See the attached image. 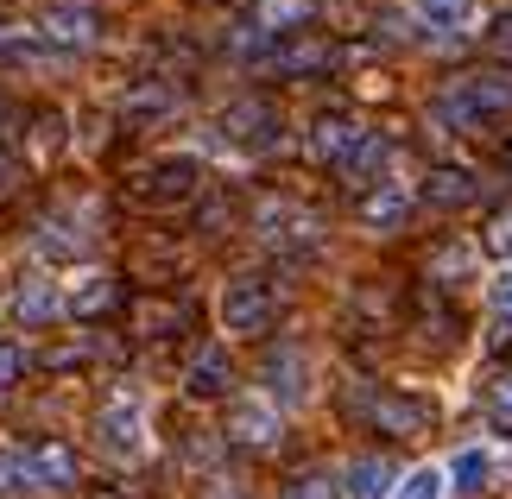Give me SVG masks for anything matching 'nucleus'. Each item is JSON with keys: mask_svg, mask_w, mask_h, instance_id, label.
<instances>
[{"mask_svg": "<svg viewBox=\"0 0 512 499\" xmlns=\"http://www.w3.org/2000/svg\"><path fill=\"white\" fill-rule=\"evenodd\" d=\"M494 114H512V76H500V70L462 76L456 89L437 95V121H449V127H481Z\"/></svg>", "mask_w": 512, "mask_h": 499, "instance_id": "obj_1", "label": "nucleus"}, {"mask_svg": "<svg viewBox=\"0 0 512 499\" xmlns=\"http://www.w3.org/2000/svg\"><path fill=\"white\" fill-rule=\"evenodd\" d=\"M386 165H392V139L386 133H361V146L342 158V177H348V184H361V190H373L386 177Z\"/></svg>", "mask_w": 512, "mask_h": 499, "instance_id": "obj_16", "label": "nucleus"}, {"mask_svg": "<svg viewBox=\"0 0 512 499\" xmlns=\"http://www.w3.org/2000/svg\"><path fill=\"white\" fill-rule=\"evenodd\" d=\"M19 367H26V354H19L13 342H0V392H7L13 379H19Z\"/></svg>", "mask_w": 512, "mask_h": 499, "instance_id": "obj_26", "label": "nucleus"}, {"mask_svg": "<svg viewBox=\"0 0 512 499\" xmlns=\"http://www.w3.org/2000/svg\"><path fill=\"white\" fill-rule=\"evenodd\" d=\"M443 474H449V493L475 499V493L494 487V449H487V443H462V449L443 462Z\"/></svg>", "mask_w": 512, "mask_h": 499, "instance_id": "obj_9", "label": "nucleus"}, {"mask_svg": "<svg viewBox=\"0 0 512 499\" xmlns=\"http://www.w3.org/2000/svg\"><path fill=\"white\" fill-rule=\"evenodd\" d=\"M405 215H411V196L405 190H373L367 203H361V228L392 234V228H405Z\"/></svg>", "mask_w": 512, "mask_h": 499, "instance_id": "obj_19", "label": "nucleus"}, {"mask_svg": "<svg viewBox=\"0 0 512 499\" xmlns=\"http://www.w3.org/2000/svg\"><path fill=\"white\" fill-rule=\"evenodd\" d=\"M215 316H222L228 335H266L272 316H279V297H272V285L260 272H234L222 297H215Z\"/></svg>", "mask_w": 512, "mask_h": 499, "instance_id": "obj_2", "label": "nucleus"}, {"mask_svg": "<svg viewBox=\"0 0 512 499\" xmlns=\"http://www.w3.org/2000/svg\"><path fill=\"white\" fill-rule=\"evenodd\" d=\"M13 121H19V108H13V102H0V139H13Z\"/></svg>", "mask_w": 512, "mask_h": 499, "instance_id": "obj_30", "label": "nucleus"}, {"mask_svg": "<svg viewBox=\"0 0 512 499\" xmlns=\"http://www.w3.org/2000/svg\"><path fill=\"white\" fill-rule=\"evenodd\" d=\"M26 487H45V493H64L76 487V455L64 443H45V449H32L26 455Z\"/></svg>", "mask_w": 512, "mask_h": 499, "instance_id": "obj_14", "label": "nucleus"}, {"mask_svg": "<svg viewBox=\"0 0 512 499\" xmlns=\"http://www.w3.org/2000/svg\"><path fill=\"white\" fill-rule=\"evenodd\" d=\"M494 411H512V373L494 379Z\"/></svg>", "mask_w": 512, "mask_h": 499, "instance_id": "obj_29", "label": "nucleus"}, {"mask_svg": "<svg viewBox=\"0 0 512 499\" xmlns=\"http://www.w3.org/2000/svg\"><path fill=\"white\" fill-rule=\"evenodd\" d=\"M266 398H272V405H304V398H310V361H304V348L266 354Z\"/></svg>", "mask_w": 512, "mask_h": 499, "instance_id": "obj_8", "label": "nucleus"}, {"mask_svg": "<svg viewBox=\"0 0 512 499\" xmlns=\"http://www.w3.org/2000/svg\"><path fill=\"white\" fill-rule=\"evenodd\" d=\"M487 310H494L500 323H512V266L494 272V285H487Z\"/></svg>", "mask_w": 512, "mask_h": 499, "instance_id": "obj_24", "label": "nucleus"}, {"mask_svg": "<svg viewBox=\"0 0 512 499\" xmlns=\"http://www.w3.org/2000/svg\"><path fill=\"white\" fill-rule=\"evenodd\" d=\"M108 304H114V278H108V272H83V285L64 297L70 316H102Z\"/></svg>", "mask_w": 512, "mask_h": 499, "instance_id": "obj_22", "label": "nucleus"}, {"mask_svg": "<svg viewBox=\"0 0 512 499\" xmlns=\"http://www.w3.org/2000/svg\"><path fill=\"white\" fill-rule=\"evenodd\" d=\"M228 379H234L228 348H222V342H209V348H196V354H190L184 392H190V398H228Z\"/></svg>", "mask_w": 512, "mask_h": 499, "instance_id": "obj_12", "label": "nucleus"}, {"mask_svg": "<svg viewBox=\"0 0 512 499\" xmlns=\"http://www.w3.org/2000/svg\"><path fill=\"white\" fill-rule=\"evenodd\" d=\"M127 108H133V114H165V108H171V95H165V89H140Z\"/></svg>", "mask_w": 512, "mask_h": 499, "instance_id": "obj_27", "label": "nucleus"}, {"mask_svg": "<svg viewBox=\"0 0 512 499\" xmlns=\"http://www.w3.org/2000/svg\"><path fill=\"white\" fill-rule=\"evenodd\" d=\"M494 430H500V443H512V411H494Z\"/></svg>", "mask_w": 512, "mask_h": 499, "instance_id": "obj_31", "label": "nucleus"}, {"mask_svg": "<svg viewBox=\"0 0 512 499\" xmlns=\"http://www.w3.org/2000/svg\"><path fill=\"white\" fill-rule=\"evenodd\" d=\"M367 417L380 430H392V436H418L430 424V405H424V398H405V392H373L367 398Z\"/></svg>", "mask_w": 512, "mask_h": 499, "instance_id": "obj_11", "label": "nucleus"}, {"mask_svg": "<svg viewBox=\"0 0 512 499\" xmlns=\"http://www.w3.org/2000/svg\"><path fill=\"white\" fill-rule=\"evenodd\" d=\"M475 196H481V177H475V171L443 165V171L424 177V203H430V209H468Z\"/></svg>", "mask_w": 512, "mask_h": 499, "instance_id": "obj_17", "label": "nucleus"}, {"mask_svg": "<svg viewBox=\"0 0 512 499\" xmlns=\"http://www.w3.org/2000/svg\"><path fill=\"white\" fill-rule=\"evenodd\" d=\"M222 133H228L241 152H272V146L285 139V121H279V108H272V102H260V95H241V102L222 108Z\"/></svg>", "mask_w": 512, "mask_h": 499, "instance_id": "obj_5", "label": "nucleus"}, {"mask_svg": "<svg viewBox=\"0 0 512 499\" xmlns=\"http://www.w3.org/2000/svg\"><path fill=\"white\" fill-rule=\"evenodd\" d=\"M228 436L241 449H272L279 443V405L260 392V398H234L228 405Z\"/></svg>", "mask_w": 512, "mask_h": 499, "instance_id": "obj_7", "label": "nucleus"}, {"mask_svg": "<svg viewBox=\"0 0 512 499\" xmlns=\"http://www.w3.org/2000/svg\"><path fill=\"white\" fill-rule=\"evenodd\" d=\"M19 487H26V455L0 449V493H19Z\"/></svg>", "mask_w": 512, "mask_h": 499, "instance_id": "obj_25", "label": "nucleus"}, {"mask_svg": "<svg viewBox=\"0 0 512 499\" xmlns=\"http://www.w3.org/2000/svg\"><path fill=\"white\" fill-rule=\"evenodd\" d=\"M361 133H367V127H354L348 114H317V121H310V158H323V165H342V158L361 146Z\"/></svg>", "mask_w": 512, "mask_h": 499, "instance_id": "obj_13", "label": "nucleus"}, {"mask_svg": "<svg viewBox=\"0 0 512 499\" xmlns=\"http://www.w3.org/2000/svg\"><path fill=\"white\" fill-rule=\"evenodd\" d=\"M323 64H336V51H329L323 38H304V45L272 51V70H285V76H310V70H323Z\"/></svg>", "mask_w": 512, "mask_h": 499, "instance_id": "obj_20", "label": "nucleus"}, {"mask_svg": "<svg viewBox=\"0 0 512 499\" xmlns=\"http://www.w3.org/2000/svg\"><path fill=\"white\" fill-rule=\"evenodd\" d=\"M392 499H449V474H443V462L405 468V474H399V487H392Z\"/></svg>", "mask_w": 512, "mask_h": 499, "instance_id": "obj_21", "label": "nucleus"}, {"mask_svg": "<svg viewBox=\"0 0 512 499\" xmlns=\"http://www.w3.org/2000/svg\"><path fill=\"white\" fill-rule=\"evenodd\" d=\"M487 247H494L500 259H512V215H500V222L487 228Z\"/></svg>", "mask_w": 512, "mask_h": 499, "instance_id": "obj_28", "label": "nucleus"}, {"mask_svg": "<svg viewBox=\"0 0 512 499\" xmlns=\"http://www.w3.org/2000/svg\"><path fill=\"white\" fill-rule=\"evenodd\" d=\"M95 436H102V449L114 455V462H140L146 455V405L140 392H114L102 417H95Z\"/></svg>", "mask_w": 512, "mask_h": 499, "instance_id": "obj_4", "label": "nucleus"}, {"mask_svg": "<svg viewBox=\"0 0 512 499\" xmlns=\"http://www.w3.org/2000/svg\"><path fill=\"white\" fill-rule=\"evenodd\" d=\"M13 316H19L26 329H45V323H57V316H64V291H57V278L32 272L26 285L13 291Z\"/></svg>", "mask_w": 512, "mask_h": 499, "instance_id": "obj_10", "label": "nucleus"}, {"mask_svg": "<svg viewBox=\"0 0 512 499\" xmlns=\"http://www.w3.org/2000/svg\"><path fill=\"white\" fill-rule=\"evenodd\" d=\"M38 32H45L51 51H76V45H95V38H102V13L83 7V0H57V7H45Z\"/></svg>", "mask_w": 512, "mask_h": 499, "instance_id": "obj_6", "label": "nucleus"}, {"mask_svg": "<svg viewBox=\"0 0 512 499\" xmlns=\"http://www.w3.org/2000/svg\"><path fill=\"white\" fill-rule=\"evenodd\" d=\"M392 487H399V468H392L386 455H361V462H348V474H342L348 499H392Z\"/></svg>", "mask_w": 512, "mask_h": 499, "instance_id": "obj_15", "label": "nucleus"}, {"mask_svg": "<svg viewBox=\"0 0 512 499\" xmlns=\"http://www.w3.org/2000/svg\"><path fill=\"white\" fill-rule=\"evenodd\" d=\"M203 190V158L190 152H171V158H152V165L140 171V184H133V196L152 209H171V203H190V196Z\"/></svg>", "mask_w": 512, "mask_h": 499, "instance_id": "obj_3", "label": "nucleus"}, {"mask_svg": "<svg viewBox=\"0 0 512 499\" xmlns=\"http://www.w3.org/2000/svg\"><path fill=\"white\" fill-rule=\"evenodd\" d=\"M418 19L430 32H475L481 0H418Z\"/></svg>", "mask_w": 512, "mask_h": 499, "instance_id": "obj_18", "label": "nucleus"}, {"mask_svg": "<svg viewBox=\"0 0 512 499\" xmlns=\"http://www.w3.org/2000/svg\"><path fill=\"white\" fill-rule=\"evenodd\" d=\"M336 493H342V481H336L329 468H304L298 481L285 487V499H336Z\"/></svg>", "mask_w": 512, "mask_h": 499, "instance_id": "obj_23", "label": "nucleus"}, {"mask_svg": "<svg viewBox=\"0 0 512 499\" xmlns=\"http://www.w3.org/2000/svg\"><path fill=\"white\" fill-rule=\"evenodd\" d=\"M0 190H7V165H0Z\"/></svg>", "mask_w": 512, "mask_h": 499, "instance_id": "obj_32", "label": "nucleus"}]
</instances>
